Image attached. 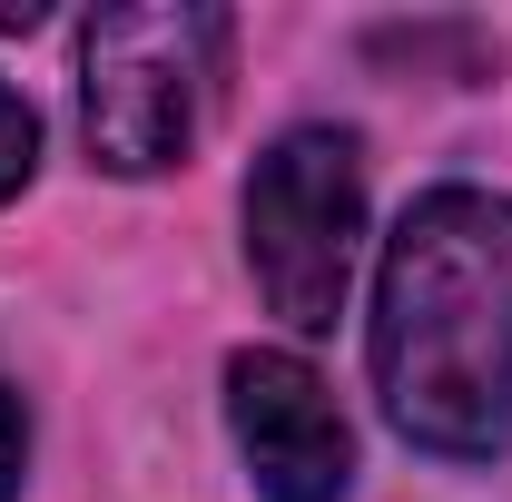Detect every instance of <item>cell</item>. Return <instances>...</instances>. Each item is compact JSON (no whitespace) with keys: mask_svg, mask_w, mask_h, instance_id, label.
I'll return each mask as SVG.
<instances>
[{"mask_svg":"<svg viewBox=\"0 0 512 502\" xmlns=\"http://www.w3.org/2000/svg\"><path fill=\"white\" fill-rule=\"evenodd\" d=\"M375 394L444 463L512 443V197L424 188L404 207L375 276Z\"/></svg>","mask_w":512,"mask_h":502,"instance_id":"1","label":"cell"},{"mask_svg":"<svg viewBox=\"0 0 512 502\" xmlns=\"http://www.w3.org/2000/svg\"><path fill=\"white\" fill-rule=\"evenodd\" d=\"M237 20L207 0H119L79 30V128L109 178H158L197 148L227 89Z\"/></svg>","mask_w":512,"mask_h":502,"instance_id":"2","label":"cell"},{"mask_svg":"<svg viewBox=\"0 0 512 502\" xmlns=\"http://www.w3.org/2000/svg\"><path fill=\"white\" fill-rule=\"evenodd\" d=\"M30 168H40V119H30V99L0 79V197L30 188Z\"/></svg>","mask_w":512,"mask_h":502,"instance_id":"5","label":"cell"},{"mask_svg":"<svg viewBox=\"0 0 512 502\" xmlns=\"http://www.w3.org/2000/svg\"><path fill=\"white\" fill-rule=\"evenodd\" d=\"M20 453H30V434H20V404H10V384H0V502L20 493Z\"/></svg>","mask_w":512,"mask_h":502,"instance_id":"6","label":"cell"},{"mask_svg":"<svg viewBox=\"0 0 512 502\" xmlns=\"http://www.w3.org/2000/svg\"><path fill=\"white\" fill-rule=\"evenodd\" d=\"M227 424H237V453H247L266 502H345L355 434H345V414H335V394L306 355L247 345L227 365Z\"/></svg>","mask_w":512,"mask_h":502,"instance_id":"4","label":"cell"},{"mask_svg":"<svg viewBox=\"0 0 512 502\" xmlns=\"http://www.w3.org/2000/svg\"><path fill=\"white\" fill-rule=\"evenodd\" d=\"M355 237H365V148L345 128H286L247 178V266L296 335H325L345 315Z\"/></svg>","mask_w":512,"mask_h":502,"instance_id":"3","label":"cell"}]
</instances>
